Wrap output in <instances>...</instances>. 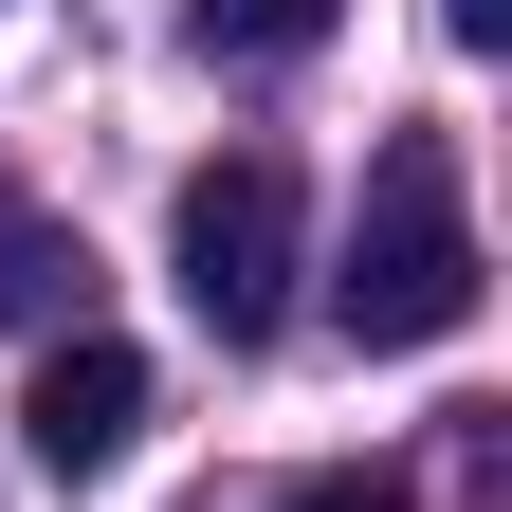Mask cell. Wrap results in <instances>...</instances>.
<instances>
[{"label":"cell","mask_w":512,"mask_h":512,"mask_svg":"<svg viewBox=\"0 0 512 512\" xmlns=\"http://www.w3.org/2000/svg\"><path fill=\"white\" fill-rule=\"evenodd\" d=\"M183 19H202V55H311L348 0H183Z\"/></svg>","instance_id":"5b68a950"},{"label":"cell","mask_w":512,"mask_h":512,"mask_svg":"<svg viewBox=\"0 0 512 512\" xmlns=\"http://www.w3.org/2000/svg\"><path fill=\"white\" fill-rule=\"evenodd\" d=\"M439 37H458V55H494V37H512V0H439Z\"/></svg>","instance_id":"52a82bcc"},{"label":"cell","mask_w":512,"mask_h":512,"mask_svg":"<svg viewBox=\"0 0 512 512\" xmlns=\"http://www.w3.org/2000/svg\"><path fill=\"white\" fill-rule=\"evenodd\" d=\"M74 293H92V256L55 238V220L0 202V330H74Z\"/></svg>","instance_id":"277c9868"},{"label":"cell","mask_w":512,"mask_h":512,"mask_svg":"<svg viewBox=\"0 0 512 512\" xmlns=\"http://www.w3.org/2000/svg\"><path fill=\"white\" fill-rule=\"evenodd\" d=\"M275 512H421V494H403V476H384V458H330V476H293Z\"/></svg>","instance_id":"8992f818"},{"label":"cell","mask_w":512,"mask_h":512,"mask_svg":"<svg viewBox=\"0 0 512 512\" xmlns=\"http://www.w3.org/2000/svg\"><path fill=\"white\" fill-rule=\"evenodd\" d=\"M330 311H348V348H458L476 330V183H458V128H384V147H366Z\"/></svg>","instance_id":"6da1fadb"},{"label":"cell","mask_w":512,"mask_h":512,"mask_svg":"<svg viewBox=\"0 0 512 512\" xmlns=\"http://www.w3.org/2000/svg\"><path fill=\"white\" fill-rule=\"evenodd\" d=\"M293 256H311V202H293L275 147L183 165V202H165V275H183V311H202L220 348H275V330H293Z\"/></svg>","instance_id":"7a4b0ae2"},{"label":"cell","mask_w":512,"mask_h":512,"mask_svg":"<svg viewBox=\"0 0 512 512\" xmlns=\"http://www.w3.org/2000/svg\"><path fill=\"white\" fill-rule=\"evenodd\" d=\"M19 439H37V476H110L128 439H147V348L55 330V348H37V403H19Z\"/></svg>","instance_id":"3957f363"}]
</instances>
